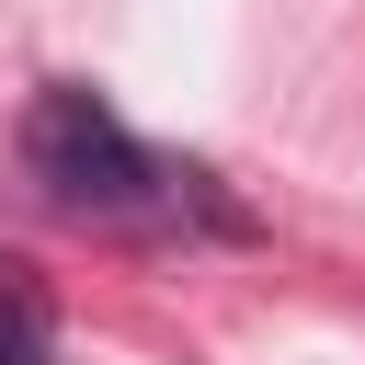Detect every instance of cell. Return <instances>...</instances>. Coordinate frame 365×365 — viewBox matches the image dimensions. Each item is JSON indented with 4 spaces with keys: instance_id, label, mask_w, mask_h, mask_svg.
<instances>
[{
    "instance_id": "cell-1",
    "label": "cell",
    "mask_w": 365,
    "mask_h": 365,
    "mask_svg": "<svg viewBox=\"0 0 365 365\" xmlns=\"http://www.w3.org/2000/svg\"><path fill=\"white\" fill-rule=\"evenodd\" d=\"M23 171H34V194L46 205H68V217H148V205H205V171H171L103 91H80V80H46L34 103H23ZM217 228H240L228 205H205Z\"/></svg>"
},
{
    "instance_id": "cell-2",
    "label": "cell",
    "mask_w": 365,
    "mask_h": 365,
    "mask_svg": "<svg viewBox=\"0 0 365 365\" xmlns=\"http://www.w3.org/2000/svg\"><path fill=\"white\" fill-rule=\"evenodd\" d=\"M0 365H57V297L11 251H0Z\"/></svg>"
}]
</instances>
